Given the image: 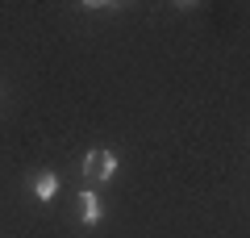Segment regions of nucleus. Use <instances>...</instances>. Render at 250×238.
<instances>
[{
    "label": "nucleus",
    "mask_w": 250,
    "mask_h": 238,
    "mask_svg": "<svg viewBox=\"0 0 250 238\" xmlns=\"http://www.w3.org/2000/svg\"><path fill=\"white\" fill-rule=\"evenodd\" d=\"M113 171H117L113 150H92V155L83 159V180H88V184H104V180H113Z\"/></svg>",
    "instance_id": "obj_1"
},
{
    "label": "nucleus",
    "mask_w": 250,
    "mask_h": 238,
    "mask_svg": "<svg viewBox=\"0 0 250 238\" xmlns=\"http://www.w3.org/2000/svg\"><path fill=\"white\" fill-rule=\"evenodd\" d=\"M80 217H83V226H96L100 221V201H96V192H80Z\"/></svg>",
    "instance_id": "obj_2"
},
{
    "label": "nucleus",
    "mask_w": 250,
    "mask_h": 238,
    "mask_svg": "<svg viewBox=\"0 0 250 238\" xmlns=\"http://www.w3.org/2000/svg\"><path fill=\"white\" fill-rule=\"evenodd\" d=\"M54 188H59V180H54L50 171H42V176H38V184H34V196H38V201H50Z\"/></svg>",
    "instance_id": "obj_3"
}]
</instances>
